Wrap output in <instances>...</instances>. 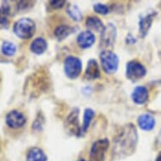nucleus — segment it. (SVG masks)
Masks as SVG:
<instances>
[{"instance_id":"f257e3e1","label":"nucleus","mask_w":161,"mask_h":161,"mask_svg":"<svg viewBox=\"0 0 161 161\" xmlns=\"http://www.w3.org/2000/svg\"><path fill=\"white\" fill-rule=\"evenodd\" d=\"M137 143V132L134 125L127 124L113 139L112 153L115 158H123L134 153Z\"/></svg>"},{"instance_id":"f03ea898","label":"nucleus","mask_w":161,"mask_h":161,"mask_svg":"<svg viewBox=\"0 0 161 161\" xmlns=\"http://www.w3.org/2000/svg\"><path fill=\"white\" fill-rule=\"evenodd\" d=\"M36 32V24L29 18H22L14 25V33L19 38L26 40L31 38Z\"/></svg>"},{"instance_id":"7ed1b4c3","label":"nucleus","mask_w":161,"mask_h":161,"mask_svg":"<svg viewBox=\"0 0 161 161\" xmlns=\"http://www.w3.org/2000/svg\"><path fill=\"white\" fill-rule=\"evenodd\" d=\"M100 58L102 69L106 74H111L116 73L119 64V58L116 53L105 50L100 53Z\"/></svg>"},{"instance_id":"20e7f679","label":"nucleus","mask_w":161,"mask_h":161,"mask_svg":"<svg viewBox=\"0 0 161 161\" xmlns=\"http://www.w3.org/2000/svg\"><path fill=\"white\" fill-rule=\"evenodd\" d=\"M109 140L107 138L99 139L92 144L90 157L91 161H105L106 152L108 150Z\"/></svg>"},{"instance_id":"39448f33","label":"nucleus","mask_w":161,"mask_h":161,"mask_svg":"<svg viewBox=\"0 0 161 161\" xmlns=\"http://www.w3.org/2000/svg\"><path fill=\"white\" fill-rule=\"evenodd\" d=\"M82 71V62L79 58L69 56L64 61V72L68 78L74 79L79 76Z\"/></svg>"},{"instance_id":"423d86ee","label":"nucleus","mask_w":161,"mask_h":161,"mask_svg":"<svg viewBox=\"0 0 161 161\" xmlns=\"http://www.w3.org/2000/svg\"><path fill=\"white\" fill-rule=\"evenodd\" d=\"M146 69L138 62L131 61L127 64L126 76L132 81H137L145 76Z\"/></svg>"},{"instance_id":"0eeeda50","label":"nucleus","mask_w":161,"mask_h":161,"mask_svg":"<svg viewBox=\"0 0 161 161\" xmlns=\"http://www.w3.org/2000/svg\"><path fill=\"white\" fill-rule=\"evenodd\" d=\"M5 122L7 126L12 129H19L25 124L26 118L24 114L17 110L10 111L5 117Z\"/></svg>"},{"instance_id":"6e6552de","label":"nucleus","mask_w":161,"mask_h":161,"mask_svg":"<svg viewBox=\"0 0 161 161\" xmlns=\"http://www.w3.org/2000/svg\"><path fill=\"white\" fill-rule=\"evenodd\" d=\"M116 38V28L113 24L106 25L100 35V44L104 47H111Z\"/></svg>"},{"instance_id":"1a4fd4ad","label":"nucleus","mask_w":161,"mask_h":161,"mask_svg":"<svg viewBox=\"0 0 161 161\" xmlns=\"http://www.w3.org/2000/svg\"><path fill=\"white\" fill-rule=\"evenodd\" d=\"M67 127L74 134L79 135L81 132V128L79 125V110L75 109L72 111L67 118Z\"/></svg>"},{"instance_id":"9d476101","label":"nucleus","mask_w":161,"mask_h":161,"mask_svg":"<svg viewBox=\"0 0 161 161\" xmlns=\"http://www.w3.org/2000/svg\"><path fill=\"white\" fill-rule=\"evenodd\" d=\"M77 42L80 47L86 49V48H90V47H92L93 44L95 43V36L90 31H82L78 36Z\"/></svg>"},{"instance_id":"9b49d317","label":"nucleus","mask_w":161,"mask_h":161,"mask_svg":"<svg viewBox=\"0 0 161 161\" xmlns=\"http://www.w3.org/2000/svg\"><path fill=\"white\" fill-rule=\"evenodd\" d=\"M132 100L137 105L146 103L148 99V91L144 86H137L134 89L132 94Z\"/></svg>"},{"instance_id":"f8f14e48","label":"nucleus","mask_w":161,"mask_h":161,"mask_svg":"<svg viewBox=\"0 0 161 161\" xmlns=\"http://www.w3.org/2000/svg\"><path fill=\"white\" fill-rule=\"evenodd\" d=\"M137 123L141 129L144 131H150L155 126V119L150 114H143L138 116Z\"/></svg>"},{"instance_id":"ddd939ff","label":"nucleus","mask_w":161,"mask_h":161,"mask_svg":"<svg viewBox=\"0 0 161 161\" xmlns=\"http://www.w3.org/2000/svg\"><path fill=\"white\" fill-rule=\"evenodd\" d=\"M85 77L89 80L99 79L100 77V70L99 64L95 59H91L88 62L87 68L85 70Z\"/></svg>"},{"instance_id":"4468645a","label":"nucleus","mask_w":161,"mask_h":161,"mask_svg":"<svg viewBox=\"0 0 161 161\" xmlns=\"http://www.w3.org/2000/svg\"><path fill=\"white\" fill-rule=\"evenodd\" d=\"M155 14H148L147 15L143 16L139 20V35L140 36L145 37L148 34V31L150 29L151 25L153 23V18Z\"/></svg>"},{"instance_id":"2eb2a0df","label":"nucleus","mask_w":161,"mask_h":161,"mask_svg":"<svg viewBox=\"0 0 161 161\" xmlns=\"http://www.w3.org/2000/svg\"><path fill=\"white\" fill-rule=\"evenodd\" d=\"M31 51L32 53L36 54V55H41L46 52L47 48V42L42 37H37L33 41L31 44Z\"/></svg>"},{"instance_id":"dca6fc26","label":"nucleus","mask_w":161,"mask_h":161,"mask_svg":"<svg viewBox=\"0 0 161 161\" xmlns=\"http://www.w3.org/2000/svg\"><path fill=\"white\" fill-rule=\"evenodd\" d=\"M47 157L41 148H31L26 154V161H47Z\"/></svg>"},{"instance_id":"f3484780","label":"nucleus","mask_w":161,"mask_h":161,"mask_svg":"<svg viewBox=\"0 0 161 161\" xmlns=\"http://www.w3.org/2000/svg\"><path fill=\"white\" fill-rule=\"evenodd\" d=\"M86 27L89 28L91 31L96 32H102V31L105 28V25H103V22L100 20V19L95 16H90L86 19Z\"/></svg>"},{"instance_id":"a211bd4d","label":"nucleus","mask_w":161,"mask_h":161,"mask_svg":"<svg viewBox=\"0 0 161 161\" xmlns=\"http://www.w3.org/2000/svg\"><path fill=\"white\" fill-rule=\"evenodd\" d=\"M10 15V6L7 2H3L0 6V25L7 26L8 25V18Z\"/></svg>"},{"instance_id":"6ab92c4d","label":"nucleus","mask_w":161,"mask_h":161,"mask_svg":"<svg viewBox=\"0 0 161 161\" xmlns=\"http://www.w3.org/2000/svg\"><path fill=\"white\" fill-rule=\"evenodd\" d=\"M74 31V29L73 27L69 26V25H63L58 26L54 31L55 36L58 38V40H64L66 37H68L69 35H71L73 32Z\"/></svg>"},{"instance_id":"aec40b11","label":"nucleus","mask_w":161,"mask_h":161,"mask_svg":"<svg viewBox=\"0 0 161 161\" xmlns=\"http://www.w3.org/2000/svg\"><path fill=\"white\" fill-rule=\"evenodd\" d=\"M67 13L71 17L74 21H79L83 18V14L79 8L75 4H70L67 8Z\"/></svg>"},{"instance_id":"412c9836","label":"nucleus","mask_w":161,"mask_h":161,"mask_svg":"<svg viewBox=\"0 0 161 161\" xmlns=\"http://www.w3.org/2000/svg\"><path fill=\"white\" fill-rule=\"evenodd\" d=\"M16 46L11 42H3L1 47V52L3 55L7 56V57H12L15 54Z\"/></svg>"},{"instance_id":"4be33fe9","label":"nucleus","mask_w":161,"mask_h":161,"mask_svg":"<svg viewBox=\"0 0 161 161\" xmlns=\"http://www.w3.org/2000/svg\"><path fill=\"white\" fill-rule=\"evenodd\" d=\"M95 116V111H93L92 109H85V114H84V121H83V127H82V132H85L89 128L90 122L92 121L93 117Z\"/></svg>"},{"instance_id":"5701e85b","label":"nucleus","mask_w":161,"mask_h":161,"mask_svg":"<svg viewBox=\"0 0 161 161\" xmlns=\"http://www.w3.org/2000/svg\"><path fill=\"white\" fill-rule=\"evenodd\" d=\"M94 10L100 14H108L109 8L107 6L102 4V3H95L94 5Z\"/></svg>"},{"instance_id":"b1692460","label":"nucleus","mask_w":161,"mask_h":161,"mask_svg":"<svg viewBox=\"0 0 161 161\" xmlns=\"http://www.w3.org/2000/svg\"><path fill=\"white\" fill-rule=\"evenodd\" d=\"M51 4L53 8H60L65 4V1L61 0V1H51Z\"/></svg>"},{"instance_id":"393cba45","label":"nucleus","mask_w":161,"mask_h":161,"mask_svg":"<svg viewBox=\"0 0 161 161\" xmlns=\"http://www.w3.org/2000/svg\"><path fill=\"white\" fill-rule=\"evenodd\" d=\"M156 161H161V153L158 154V156L156 158Z\"/></svg>"},{"instance_id":"a878e982","label":"nucleus","mask_w":161,"mask_h":161,"mask_svg":"<svg viewBox=\"0 0 161 161\" xmlns=\"http://www.w3.org/2000/svg\"><path fill=\"white\" fill-rule=\"evenodd\" d=\"M158 141H159V143H160L161 145V132L160 133H159V136H158Z\"/></svg>"},{"instance_id":"bb28decb","label":"nucleus","mask_w":161,"mask_h":161,"mask_svg":"<svg viewBox=\"0 0 161 161\" xmlns=\"http://www.w3.org/2000/svg\"><path fill=\"white\" fill-rule=\"evenodd\" d=\"M78 161H87V160H85V159H84V158H80V159H79Z\"/></svg>"}]
</instances>
